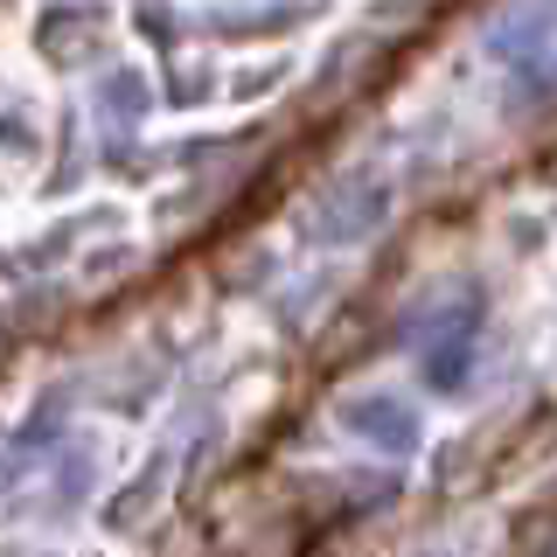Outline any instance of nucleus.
Segmentation results:
<instances>
[{"instance_id": "obj_2", "label": "nucleus", "mask_w": 557, "mask_h": 557, "mask_svg": "<svg viewBox=\"0 0 557 557\" xmlns=\"http://www.w3.org/2000/svg\"><path fill=\"white\" fill-rule=\"evenodd\" d=\"M342 425L356 432L362 446H376V453H391V460H405V453H418V411L405 405V397H348L342 405Z\"/></svg>"}, {"instance_id": "obj_6", "label": "nucleus", "mask_w": 557, "mask_h": 557, "mask_svg": "<svg viewBox=\"0 0 557 557\" xmlns=\"http://www.w3.org/2000/svg\"><path fill=\"white\" fill-rule=\"evenodd\" d=\"M536 35H544V14H536V8H516V22H502L495 35H487V42H495L502 57H522V49H530Z\"/></svg>"}, {"instance_id": "obj_3", "label": "nucleus", "mask_w": 557, "mask_h": 557, "mask_svg": "<svg viewBox=\"0 0 557 557\" xmlns=\"http://www.w3.org/2000/svg\"><path fill=\"white\" fill-rule=\"evenodd\" d=\"M98 35H104V22H98L91 8H49V22H42V49H49V57H63V63H77L84 49L98 42Z\"/></svg>"}, {"instance_id": "obj_4", "label": "nucleus", "mask_w": 557, "mask_h": 557, "mask_svg": "<svg viewBox=\"0 0 557 557\" xmlns=\"http://www.w3.org/2000/svg\"><path fill=\"white\" fill-rule=\"evenodd\" d=\"M467 370H474V335H440V342H425V383H432V391H460Z\"/></svg>"}, {"instance_id": "obj_5", "label": "nucleus", "mask_w": 557, "mask_h": 557, "mask_svg": "<svg viewBox=\"0 0 557 557\" xmlns=\"http://www.w3.org/2000/svg\"><path fill=\"white\" fill-rule=\"evenodd\" d=\"M161 481H168V467H147V474H139L126 495L104 502V522H112V530H139V516H147V502H153V495H161Z\"/></svg>"}, {"instance_id": "obj_7", "label": "nucleus", "mask_w": 557, "mask_h": 557, "mask_svg": "<svg viewBox=\"0 0 557 557\" xmlns=\"http://www.w3.org/2000/svg\"><path fill=\"white\" fill-rule=\"evenodd\" d=\"M104 98H112V104H119V112H139V104H147V84H139V77H133V70H119V77H112V84H104Z\"/></svg>"}, {"instance_id": "obj_1", "label": "nucleus", "mask_w": 557, "mask_h": 557, "mask_svg": "<svg viewBox=\"0 0 557 557\" xmlns=\"http://www.w3.org/2000/svg\"><path fill=\"white\" fill-rule=\"evenodd\" d=\"M383 216H391V182L348 174V182L327 188V202H321V237L327 244H362V237L383 231Z\"/></svg>"}]
</instances>
